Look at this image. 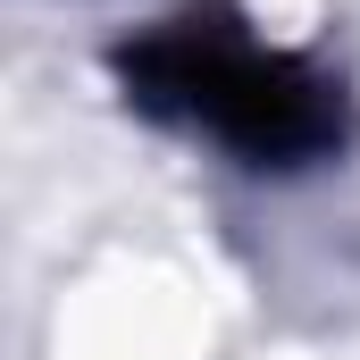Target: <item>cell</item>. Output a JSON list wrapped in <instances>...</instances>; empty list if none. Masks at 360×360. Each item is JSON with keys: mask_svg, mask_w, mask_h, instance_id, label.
I'll use <instances>...</instances> for the list:
<instances>
[{"mask_svg": "<svg viewBox=\"0 0 360 360\" xmlns=\"http://www.w3.org/2000/svg\"><path fill=\"white\" fill-rule=\"evenodd\" d=\"M126 92L160 117L201 126L243 168H302L344 143V92L310 59L252 42L226 8H184L160 34H143L126 59Z\"/></svg>", "mask_w": 360, "mask_h": 360, "instance_id": "cell-1", "label": "cell"}]
</instances>
